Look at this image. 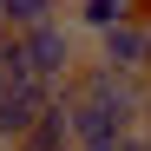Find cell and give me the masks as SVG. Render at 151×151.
<instances>
[{
    "label": "cell",
    "mask_w": 151,
    "mask_h": 151,
    "mask_svg": "<svg viewBox=\"0 0 151 151\" xmlns=\"http://www.w3.org/2000/svg\"><path fill=\"white\" fill-rule=\"evenodd\" d=\"M99 66L125 72V79L151 72V13H132V20H118V27L99 33Z\"/></svg>",
    "instance_id": "cell-1"
},
{
    "label": "cell",
    "mask_w": 151,
    "mask_h": 151,
    "mask_svg": "<svg viewBox=\"0 0 151 151\" xmlns=\"http://www.w3.org/2000/svg\"><path fill=\"white\" fill-rule=\"evenodd\" d=\"M20 46H27V72L40 86H53V79H66L72 72V27H59V20H46V27H33V33H20Z\"/></svg>",
    "instance_id": "cell-2"
},
{
    "label": "cell",
    "mask_w": 151,
    "mask_h": 151,
    "mask_svg": "<svg viewBox=\"0 0 151 151\" xmlns=\"http://www.w3.org/2000/svg\"><path fill=\"white\" fill-rule=\"evenodd\" d=\"M46 105H53V86H40V79H20V86H7V92H0V132L20 145V138H27L33 125L46 118Z\"/></svg>",
    "instance_id": "cell-3"
},
{
    "label": "cell",
    "mask_w": 151,
    "mask_h": 151,
    "mask_svg": "<svg viewBox=\"0 0 151 151\" xmlns=\"http://www.w3.org/2000/svg\"><path fill=\"white\" fill-rule=\"evenodd\" d=\"M53 7H59V0H0V27H7V33H33V27L53 20Z\"/></svg>",
    "instance_id": "cell-4"
},
{
    "label": "cell",
    "mask_w": 151,
    "mask_h": 151,
    "mask_svg": "<svg viewBox=\"0 0 151 151\" xmlns=\"http://www.w3.org/2000/svg\"><path fill=\"white\" fill-rule=\"evenodd\" d=\"M132 13H145L138 0H79V20H86V27H99V33L118 27V20H132Z\"/></svg>",
    "instance_id": "cell-5"
},
{
    "label": "cell",
    "mask_w": 151,
    "mask_h": 151,
    "mask_svg": "<svg viewBox=\"0 0 151 151\" xmlns=\"http://www.w3.org/2000/svg\"><path fill=\"white\" fill-rule=\"evenodd\" d=\"M0 145H7V132H0Z\"/></svg>",
    "instance_id": "cell-6"
}]
</instances>
